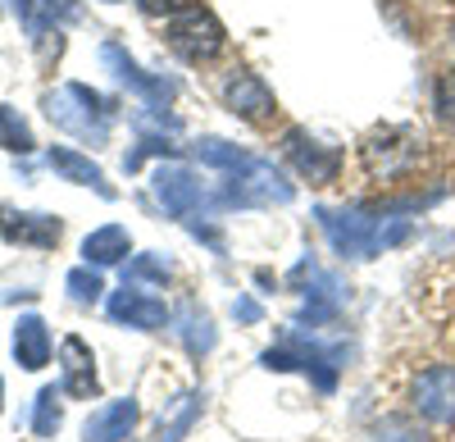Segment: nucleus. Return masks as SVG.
I'll list each match as a JSON object with an SVG mask.
<instances>
[{
    "instance_id": "nucleus-1",
    "label": "nucleus",
    "mask_w": 455,
    "mask_h": 442,
    "mask_svg": "<svg viewBox=\"0 0 455 442\" xmlns=\"http://www.w3.org/2000/svg\"><path fill=\"white\" fill-rule=\"evenodd\" d=\"M169 46H173L182 60H192V64L214 60L219 46H223V28H219V19H214L210 10L187 5V10H178V14L169 19Z\"/></svg>"
},
{
    "instance_id": "nucleus-2",
    "label": "nucleus",
    "mask_w": 455,
    "mask_h": 442,
    "mask_svg": "<svg viewBox=\"0 0 455 442\" xmlns=\"http://www.w3.org/2000/svg\"><path fill=\"white\" fill-rule=\"evenodd\" d=\"M414 406L428 420H455V365H437L414 388Z\"/></svg>"
},
{
    "instance_id": "nucleus-3",
    "label": "nucleus",
    "mask_w": 455,
    "mask_h": 442,
    "mask_svg": "<svg viewBox=\"0 0 455 442\" xmlns=\"http://www.w3.org/2000/svg\"><path fill=\"white\" fill-rule=\"evenodd\" d=\"M223 96H228V105H233L237 115H246V119H264V115L274 109V96L264 92V83L255 78V73H237V78L228 83Z\"/></svg>"
},
{
    "instance_id": "nucleus-4",
    "label": "nucleus",
    "mask_w": 455,
    "mask_h": 442,
    "mask_svg": "<svg viewBox=\"0 0 455 442\" xmlns=\"http://www.w3.org/2000/svg\"><path fill=\"white\" fill-rule=\"evenodd\" d=\"M14 356H19L23 370H42V365H46L51 338H46L42 319H19V328H14Z\"/></svg>"
},
{
    "instance_id": "nucleus-5",
    "label": "nucleus",
    "mask_w": 455,
    "mask_h": 442,
    "mask_svg": "<svg viewBox=\"0 0 455 442\" xmlns=\"http://www.w3.org/2000/svg\"><path fill=\"white\" fill-rule=\"evenodd\" d=\"M132 401H119V406H105L100 415L87 420V442H119L132 429Z\"/></svg>"
},
{
    "instance_id": "nucleus-6",
    "label": "nucleus",
    "mask_w": 455,
    "mask_h": 442,
    "mask_svg": "<svg viewBox=\"0 0 455 442\" xmlns=\"http://www.w3.org/2000/svg\"><path fill=\"white\" fill-rule=\"evenodd\" d=\"M64 374H68V392H78V397H87V392L96 388V379H92V356H87V347H83L78 338L64 342Z\"/></svg>"
},
{
    "instance_id": "nucleus-7",
    "label": "nucleus",
    "mask_w": 455,
    "mask_h": 442,
    "mask_svg": "<svg viewBox=\"0 0 455 442\" xmlns=\"http://www.w3.org/2000/svg\"><path fill=\"white\" fill-rule=\"evenodd\" d=\"M83 255L96 261V265H114L119 255H128V233L124 229H100V233H92L83 242Z\"/></svg>"
},
{
    "instance_id": "nucleus-8",
    "label": "nucleus",
    "mask_w": 455,
    "mask_h": 442,
    "mask_svg": "<svg viewBox=\"0 0 455 442\" xmlns=\"http://www.w3.org/2000/svg\"><path fill=\"white\" fill-rule=\"evenodd\" d=\"M51 169H60L73 182H96L100 188V169L92 160H83V156H73V151H51Z\"/></svg>"
},
{
    "instance_id": "nucleus-9",
    "label": "nucleus",
    "mask_w": 455,
    "mask_h": 442,
    "mask_svg": "<svg viewBox=\"0 0 455 442\" xmlns=\"http://www.w3.org/2000/svg\"><path fill=\"white\" fill-rule=\"evenodd\" d=\"M14 14L23 19V28H28L32 36H42L46 23L55 19V0H14Z\"/></svg>"
},
{
    "instance_id": "nucleus-10",
    "label": "nucleus",
    "mask_w": 455,
    "mask_h": 442,
    "mask_svg": "<svg viewBox=\"0 0 455 442\" xmlns=\"http://www.w3.org/2000/svg\"><path fill=\"white\" fill-rule=\"evenodd\" d=\"M0 146H10V151H28V146H32V137H28L23 119H19V115H10L5 105H0Z\"/></svg>"
},
{
    "instance_id": "nucleus-11",
    "label": "nucleus",
    "mask_w": 455,
    "mask_h": 442,
    "mask_svg": "<svg viewBox=\"0 0 455 442\" xmlns=\"http://www.w3.org/2000/svg\"><path fill=\"white\" fill-rule=\"evenodd\" d=\"M55 388H46L42 397H36V420H32V429L36 433H55V424H60V406H55Z\"/></svg>"
},
{
    "instance_id": "nucleus-12",
    "label": "nucleus",
    "mask_w": 455,
    "mask_h": 442,
    "mask_svg": "<svg viewBox=\"0 0 455 442\" xmlns=\"http://www.w3.org/2000/svg\"><path fill=\"white\" fill-rule=\"evenodd\" d=\"M437 109L446 124H455V73H442L437 78Z\"/></svg>"
},
{
    "instance_id": "nucleus-13",
    "label": "nucleus",
    "mask_w": 455,
    "mask_h": 442,
    "mask_svg": "<svg viewBox=\"0 0 455 442\" xmlns=\"http://www.w3.org/2000/svg\"><path fill=\"white\" fill-rule=\"evenodd\" d=\"M68 287H73V292H78V297H83V301H92V297H96V292H100V278H96V274L87 278V274L78 269V274H73V278H68Z\"/></svg>"
},
{
    "instance_id": "nucleus-14",
    "label": "nucleus",
    "mask_w": 455,
    "mask_h": 442,
    "mask_svg": "<svg viewBox=\"0 0 455 442\" xmlns=\"http://www.w3.org/2000/svg\"><path fill=\"white\" fill-rule=\"evenodd\" d=\"M141 10H150V14H178V10H187L192 0H137Z\"/></svg>"
}]
</instances>
